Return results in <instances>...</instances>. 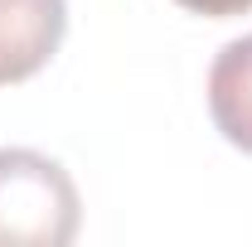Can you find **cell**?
Masks as SVG:
<instances>
[{"instance_id":"cell-3","label":"cell","mask_w":252,"mask_h":247,"mask_svg":"<svg viewBox=\"0 0 252 247\" xmlns=\"http://www.w3.org/2000/svg\"><path fill=\"white\" fill-rule=\"evenodd\" d=\"M209 112L223 141L252 155V34L219 49L209 68Z\"/></svg>"},{"instance_id":"cell-4","label":"cell","mask_w":252,"mask_h":247,"mask_svg":"<svg viewBox=\"0 0 252 247\" xmlns=\"http://www.w3.org/2000/svg\"><path fill=\"white\" fill-rule=\"evenodd\" d=\"M175 5H185V10H194V15H214V20H228V15L252 10V0H175Z\"/></svg>"},{"instance_id":"cell-1","label":"cell","mask_w":252,"mask_h":247,"mask_svg":"<svg viewBox=\"0 0 252 247\" xmlns=\"http://www.w3.org/2000/svg\"><path fill=\"white\" fill-rule=\"evenodd\" d=\"M78 223V185L59 160L25 146L0 151V247H63Z\"/></svg>"},{"instance_id":"cell-2","label":"cell","mask_w":252,"mask_h":247,"mask_svg":"<svg viewBox=\"0 0 252 247\" xmlns=\"http://www.w3.org/2000/svg\"><path fill=\"white\" fill-rule=\"evenodd\" d=\"M68 30L63 0H0V88L25 83L59 54Z\"/></svg>"}]
</instances>
